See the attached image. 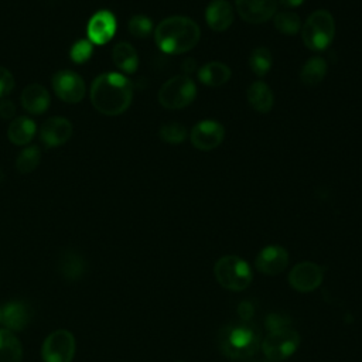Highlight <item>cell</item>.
Instances as JSON below:
<instances>
[{"label":"cell","mask_w":362,"mask_h":362,"mask_svg":"<svg viewBox=\"0 0 362 362\" xmlns=\"http://www.w3.org/2000/svg\"><path fill=\"white\" fill-rule=\"evenodd\" d=\"M132 99V82L119 72H105L90 86V102L93 107L106 116L122 115L129 109Z\"/></svg>","instance_id":"obj_1"},{"label":"cell","mask_w":362,"mask_h":362,"mask_svg":"<svg viewBox=\"0 0 362 362\" xmlns=\"http://www.w3.org/2000/svg\"><path fill=\"white\" fill-rule=\"evenodd\" d=\"M199 37V25L185 16L167 17L154 28L156 44L165 54L187 52L198 44Z\"/></svg>","instance_id":"obj_2"},{"label":"cell","mask_w":362,"mask_h":362,"mask_svg":"<svg viewBox=\"0 0 362 362\" xmlns=\"http://www.w3.org/2000/svg\"><path fill=\"white\" fill-rule=\"evenodd\" d=\"M218 345L221 352L229 359L243 361L256 354L260 346V335L247 322L229 324L219 331Z\"/></svg>","instance_id":"obj_3"},{"label":"cell","mask_w":362,"mask_h":362,"mask_svg":"<svg viewBox=\"0 0 362 362\" xmlns=\"http://www.w3.org/2000/svg\"><path fill=\"white\" fill-rule=\"evenodd\" d=\"M301 40L311 51H324L334 40L335 20L327 10L313 11L301 25Z\"/></svg>","instance_id":"obj_4"},{"label":"cell","mask_w":362,"mask_h":362,"mask_svg":"<svg viewBox=\"0 0 362 362\" xmlns=\"http://www.w3.org/2000/svg\"><path fill=\"white\" fill-rule=\"evenodd\" d=\"M216 281L232 291H242L252 283V269L243 259L238 256H223L214 267Z\"/></svg>","instance_id":"obj_5"},{"label":"cell","mask_w":362,"mask_h":362,"mask_svg":"<svg viewBox=\"0 0 362 362\" xmlns=\"http://www.w3.org/2000/svg\"><path fill=\"white\" fill-rule=\"evenodd\" d=\"M197 96V85L189 75H175L165 81L158 90V102L163 107L178 110L187 107Z\"/></svg>","instance_id":"obj_6"},{"label":"cell","mask_w":362,"mask_h":362,"mask_svg":"<svg viewBox=\"0 0 362 362\" xmlns=\"http://www.w3.org/2000/svg\"><path fill=\"white\" fill-rule=\"evenodd\" d=\"M300 345V335L291 328L270 331L260 346L264 356L272 362H280L296 352Z\"/></svg>","instance_id":"obj_7"},{"label":"cell","mask_w":362,"mask_h":362,"mask_svg":"<svg viewBox=\"0 0 362 362\" xmlns=\"http://www.w3.org/2000/svg\"><path fill=\"white\" fill-rule=\"evenodd\" d=\"M76 342L71 331L55 329L42 342L41 356L44 362H71Z\"/></svg>","instance_id":"obj_8"},{"label":"cell","mask_w":362,"mask_h":362,"mask_svg":"<svg viewBox=\"0 0 362 362\" xmlns=\"http://www.w3.org/2000/svg\"><path fill=\"white\" fill-rule=\"evenodd\" d=\"M52 88L57 96L66 103H78L86 93L83 79L74 71L62 69L54 74Z\"/></svg>","instance_id":"obj_9"},{"label":"cell","mask_w":362,"mask_h":362,"mask_svg":"<svg viewBox=\"0 0 362 362\" xmlns=\"http://www.w3.org/2000/svg\"><path fill=\"white\" fill-rule=\"evenodd\" d=\"M225 137L223 126L216 120H202L197 123L189 134L192 146L201 151H209L216 148Z\"/></svg>","instance_id":"obj_10"},{"label":"cell","mask_w":362,"mask_h":362,"mask_svg":"<svg viewBox=\"0 0 362 362\" xmlns=\"http://www.w3.org/2000/svg\"><path fill=\"white\" fill-rule=\"evenodd\" d=\"M322 269L313 262H301L288 273L290 286L300 293H310L315 290L322 283Z\"/></svg>","instance_id":"obj_11"},{"label":"cell","mask_w":362,"mask_h":362,"mask_svg":"<svg viewBox=\"0 0 362 362\" xmlns=\"http://www.w3.org/2000/svg\"><path fill=\"white\" fill-rule=\"evenodd\" d=\"M235 7L242 20L250 24H260L274 17L277 0H235Z\"/></svg>","instance_id":"obj_12"},{"label":"cell","mask_w":362,"mask_h":362,"mask_svg":"<svg viewBox=\"0 0 362 362\" xmlns=\"http://www.w3.org/2000/svg\"><path fill=\"white\" fill-rule=\"evenodd\" d=\"M116 25L117 23L113 13H110L109 10H99L88 21V40L96 45L106 44L115 35Z\"/></svg>","instance_id":"obj_13"},{"label":"cell","mask_w":362,"mask_h":362,"mask_svg":"<svg viewBox=\"0 0 362 362\" xmlns=\"http://www.w3.org/2000/svg\"><path fill=\"white\" fill-rule=\"evenodd\" d=\"M288 264V253L280 245H269L263 247L256 256V269L267 276H274L281 273Z\"/></svg>","instance_id":"obj_14"},{"label":"cell","mask_w":362,"mask_h":362,"mask_svg":"<svg viewBox=\"0 0 362 362\" xmlns=\"http://www.w3.org/2000/svg\"><path fill=\"white\" fill-rule=\"evenodd\" d=\"M72 134V123L61 116L49 117L40 129V139L47 147H57L69 140Z\"/></svg>","instance_id":"obj_15"},{"label":"cell","mask_w":362,"mask_h":362,"mask_svg":"<svg viewBox=\"0 0 362 362\" xmlns=\"http://www.w3.org/2000/svg\"><path fill=\"white\" fill-rule=\"evenodd\" d=\"M31 320V307L21 300H13L1 307V322L11 332L23 331Z\"/></svg>","instance_id":"obj_16"},{"label":"cell","mask_w":362,"mask_h":362,"mask_svg":"<svg viewBox=\"0 0 362 362\" xmlns=\"http://www.w3.org/2000/svg\"><path fill=\"white\" fill-rule=\"evenodd\" d=\"M205 20L214 31H225L233 23V8L228 0H212L205 10Z\"/></svg>","instance_id":"obj_17"},{"label":"cell","mask_w":362,"mask_h":362,"mask_svg":"<svg viewBox=\"0 0 362 362\" xmlns=\"http://www.w3.org/2000/svg\"><path fill=\"white\" fill-rule=\"evenodd\" d=\"M49 103L51 98L48 90L40 83H30L21 92V105L33 115L44 113L49 107Z\"/></svg>","instance_id":"obj_18"},{"label":"cell","mask_w":362,"mask_h":362,"mask_svg":"<svg viewBox=\"0 0 362 362\" xmlns=\"http://www.w3.org/2000/svg\"><path fill=\"white\" fill-rule=\"evenodd\" d=\"M58 270L65 280L75 281L83 276L86 262L81 253L75 250H64L58 259Z\"/></svg>","instance_id":"obj_19"},{"label":"cell","mask_w":362,"mask_h":362,"mask_svg":"<svg viewBox=\"0 0 362 362\" xmlns=\"http://www.w3.org/2000/svg\"><path fill=\"white\" fill-rule=\"evenodd\" d=\"M230 69L221 61H211L198 69V79L206 86H222L230 79Z\"/></svg>","instance_id":"obj_20"},{"label":"cell","mask_w":362,"mask_h":362,"mask_svg":"<svg viewBox=\"0 0 362 362\" xmlns=\"http://www.w3.org/2000/svg\"><path fill=\"white\" fill-rule=\"evenodd\" d=\"M246 99L249 105L260 113H267L274 103V96L269 85L263 81H256L250 83L246 90Z\"/></svg>","instance_id":"obj_21"},{"label":"cell","mask_w":362,"mask_h":362,"mask_svg":"<svg viewBox=\"0 0 362 362\" xmlns=\"http://www.w3.org/2000/svg\"><path fill=\"white\" fill-rule=\"evenodd\" d=\"M35 130H37L35 123L30 117L21 116L11 120L7 129V137L13 144L24 146L33 140Z\"/></svg>","instance_id":"obj_22"},{"label":"cell","mask_w":362,"mask_h":362,"mask_svg":"<svg viewBox=\"0 0 362 362\" xmlns=\"http://www.w3.org/2000/svg\"><path fill=\"white\" fill-rule=\"evenodd\" d=\"M112 59H113L115 65L126 74H133L139 66V57H137L134 47L124 41L117 42L113 47Z\"/></svg>","instance_id":"obj_23"},{"label":"cell","mask_w":362,"mask_h":362,"mask_svg":"<svg viewBox=\"0 0 362 362\" xmlns=\"http://www.w3.org/2000/svg\"><path fill=\"white\" fill-rule=\"evenodd\" d=\"M23 346L14 332L0 329V362H21Z\"/></svg>","instance_id":"obj_24"},{"label":"cell","mask_w":362,"mask_h":362,"mask_svg":"<svg viewBox=\"0 0 362 362\" xmlns=\"http://www.w3.org/2000/svg\"><path fill=\"white\" fill-rule=\"evenodd\" d=\"M328 66L324 58L313 57L305 61V64L300 69V81L305 86H315L318 85L327 75Z\"/></svg>","instance_id":"obj_25"},{"label":"cell","mask_w":362,"mask_h":362,"mask_svg":"<svg viewBox=\"0 0 362 362\" xmlns=\"http://www.w3.org/2000/svg\"><path fill=\"white\" fill-rule=\"evenodd\" d=\"M41 161V150L37 146H28L20 151L16 160V168L20 174L33 173Z\"/></svg>","instance_id":"obj_26"},{"label":"cell","mask_w":362,"mask_h":362,"mask_svg":"<svg viewBox=\"0 0 362 362\" xmlns=\"http://www.w3.org/2000/svg\"><path fill=\"white\" fill-rule=\"evenodd\" d=\"M272 64H273V57L269 48L257 47L252 51L249 58V66L255 75L264 76L270 71Z\"/></svg>","instance_id":"obj_27"},{"label":"cell","mask_w":362,"mask_h":362,"mask_svg":"<svg viewBox=\"0 0 362 362\" xmlns=\"http://www.w3.org/2000/svg\"><path fill=\"white\" fill-rule=\"evenodd\" d=\"M273 23L277 31L286 35H294L301 30L300 17L293 11H280L273 17Z\"/></svg>","instance_id":"obj_28"},{"label":"cell","mask_w":362,"mask_h":362,"mask_svg":"<svg viewBox=\"0 0 362 362\" xmlns=\"http://www.w3.org/2000/svg\"><path fill=\"white\" fill-rule=\"evenodd\" d=\"M160 137L168 144H180L187 137V129L181 123L170 122L160 127Z\"/></svg>","instance_id":"obj_29"},{"label":"cell","mask_w":362,"mask_h":362,"mask_svg":"<svg viewBox=\"0 0 362 362\" xmlns=\"http://www.w3.org/2000/svg\"><path fill=\"white\" fill-rule=\"evenodd\" d=\"M129 33L136 38H147L153 33V21L143 14L133 16L129 20Z\"/></svg>","instance_id":"obj_30"},{"label":"cell","mask_w":362,"mask_h":362,"mask_svg":"<svg viewBox=\"0 0 362 362\" xmlns=\"http://www.w3.org/2000/svg\"><path fill=\"white\" fill-rule=\"evenodd\" d=\"M92 52H93V47H92V42L89 40H78L72 47H71V51H69V57L71 59L75 62V64H83L86 62L90 57H92Z\"/></svg>","instance_id":"obj_31"},{"label":"cell","mask_w":362,"mask_h":362,"mask_svg":"<svg viewBox=\"0 0 362 362\" xmlns=\"http://www.w3.org/2000/svg\"><path fill=\"white\" fill-rule=\"evenodd\" d=\"M13 88H14L13 74L7 68L0 66V98L7 96Z\"/></svg>","instance_id":"obj_32"},{"label":"cell","mask_w":362,"mask_h":362,"mask_svg":"<svg viewBox=\"0 0 362 362\" xmlns=\"http://www.w3.org/2000/svg\"><path fill=\"white\" fill-rule=\"evenodd\" d=\"M290 325V320L286 315H280V314H270L266 318V327L269 331H276V329H283V328H288Z\"/></svg>","instance_id":"obj_33"},{"label":"cell","mask_w":362,"mask_h":362,"mask_svg":"<svg viewBox=\"0 0 362 362\" xmlns=\"http://www.w3.org/2000/svg\"><path fill=\"white\" fill-rule=\"evenodd\" d=\"M16 115V105L11 100H1L0 102V117L3 119H13Z\"/></svg>","instance_id":"obj_34"},{"label":"cell","mask_w":362,"mask_h":362,"mask_svg":"<svg viewBox=\"0 0 362 362\" xmlns=\"http://www.w3.org/2000/svg\"><path fill=\"white\" fill-rule=\"evenodd\" d=\"M253 313H255V307L252 305L250 301H242V303L239 304V307H238V314H239V317H240L243 321L250 320L252 315H253Z\"/></svg>","instance_id":"obj_35"},{"label":"cell","mask_w":362,"mask_h":362,"mask_svg":"<svg viewBox=\"0 0 362 362\" xmlns=\"http://www.w3.org/2000/svg\"><path fill=\"white\" fill-rule=\"evenodd\" d=\"M305 0H277V3H280L283 7H288V8H296L300 7Z\"/></svg>","instance_id":"obj_36"},{"label":"cell","mask_w":362,"mask_h":362,"mask_svg":"<svg viewBox=\"0 0 362 362\" xmlns=\"http://www.w3.org/2000/svg\"><path fill=\"white\" fill-rule=\"evenodd\" d=\"M195 68H197V65H195V61H194L192 58H189V59L184 61V64H182V71H184V75H188V74H191L192 71H195Z\"/></svg>","instance_id":"obj_37"},{"label":"cell","mask_w":362,"mask_h":362,"mask_svg":"<svg viewBox=\"0 0 362 362\" xmlns=\"http://www.w3.org/2000/svg\"><path fill=\"white\" fill-rule=\"evenodd\" d=\"M0 322H1V307H0Z\"/></svg>","instance_id":"obj_38"},{"label":"cell","mask_w":362,"mask_h":362,"mask_svg":"<svg viewBox=\"0 0 362 362\" xmlns=\"http://www.w3.org/2000/svg\"><path fill=\"white\" fill-rule=\"evenodd\" d=\"M269 362H272V361H269Z\"/></svg>","instance_id":"obj_39"}]
</instances>
